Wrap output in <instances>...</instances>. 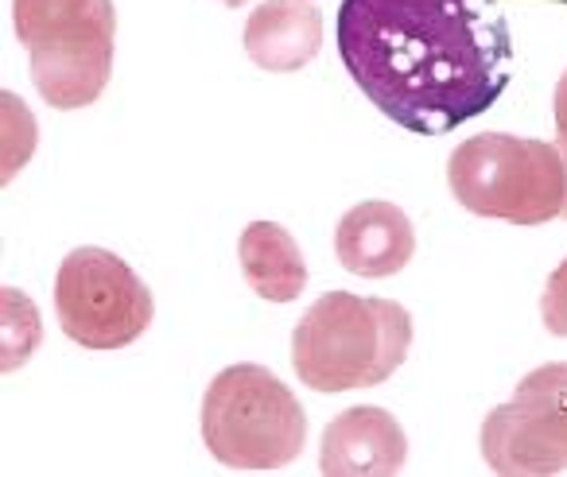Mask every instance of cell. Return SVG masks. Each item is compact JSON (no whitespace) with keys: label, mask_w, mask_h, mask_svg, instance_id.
Masks as SVG:
<instances>
[{"label":"cell","mask_w":567,"mask_h":477,"mask_svg":"<svg viewBox=\"0 0 567 477\" xmlns=\"http://www.w3.org/2000/svg\"><path fill=\"white\" fill-rule=\"evenodd\" d=\"M447 183L458 206L509 226H544L564 218L567 167L556 144L509 133H478L447 159Z\"/></svg>","instance_id":"3957f363"},{"label":"cell","mask_w":567,"mask_h":477,"mask_svg":"<svg viewBox=\"0 0 567 477\" xmlns=\"http://www.w3.org/2000/svg\"><path fill=\"white\" fill-rule=\"evenodd\" d=\"M113 0H97L74 32L32 48V82L51 110H86L105 94L113 74Z\"/></svg>","instance_id":"52a82bcc"},{"label":"cell","mask_w":567,"mask_h":477,"mask_svg":"<svg viewBox=\"0 0 567 477\" xmlns=\"http://www.w3.org/2000/svg\"><path fill=\"white\" fill-rule=\"evenodd\" d=\"M97 0H12V28L28 51L74 32Z\"/></svg>","instance_id":"7c38bea8"},{"label":"cell","mask_w":567,"mask_h":477,"mask_svg":"<svg viewBox=\"0 0 567 477\" xmlns=\"http://www.w3.org/2000/svg\"><path fill=\"white\" fill-rule=\"evenodd\" d=\"M556 148L567 167V71L556 82ZM564 218H567V203H564Z\"/></svg>","instance_id":"2e32d148"},{"label":"cell","mask_w":567,"mask_h":477,"mask_svg":"<svg viewBox=\"0 0 567 477\" xmlns=\"http://www.w3.org/2000/svg\"><path fill=\"white\" fill-rule=\"evenodd\" d=\"M339 55L354 86L420 136L486 113L513 79L497 0H342Z\"/></svg>","instance_id":"6da1fadb"},{"label":"cell","mask_w":567,"mask_h":477,"mask_svg":"<svg viewBox=\"0 0 567 477\" xmlns=\"http://www.w3.org/2000/svg\"><path fill=\"white\" fill-rule=\"evenodd\" d=\"M152 291L117 252L74 249L55 276V314L71 342L86 350H125L148 330Z\"/></svg>","instance_id":"5b68a950"},{"label":"cell","mask_w":567,"mask_h":477,"mask_svg":"<svg viewBox=\"0 0 567 477\" xmlns=\"http://www.w3.org/2000/svg\"><path fill=\"white\" fill-rule=\"evenodd\" d=\"M323 48V17L308 0H260L245 20V51L268 74H292Z\"/></svg>","instance_id":"30bf717a"},{"label":"cell","mask_w":567,"mask_h":477,"mask_svg":"<svg viewBox=\"0 0 567 477\" xmlns=\"http://www.w3.org/2000/svg\"><path fill=\"white\" fill-rule=\"evenodd\" d=\"M237 260L249 288L268 303H292L308 288V260L296 237L276 221H252L237 241Z\"/></svg>","instance_id":"8fae6325"},{"label":"cell","mask_w":567,"mask_h":477,"mask_svg":"<svg viewBox=\"0 0 567 477\" xmlns=\"http://www.w3.org/2000/svg\"><path fill=\"white\" fill-rule=\"evenodd\" d=\"M0 110H4V156H0V179L12 183V175L28 164L35 152V121L28 105L17 94H0Z\"/></svg>","instance_id":"5bb4252c"},{"label":"cell","mask_w":567,"mask_h":477,"mask_svg":"<svg viewBox=\"0 0 567 477\" xmlns=\"http://www.w3.org/2000/svg\"><path fill=\"white\" fill-rule=\"evenodd\" d=\"M308 415L265 365H229L203 396V443L221 466L280 469L300 458Z\"/></svg>","instance_id":"277c9868"},{"label":"cell","mask_w":567,"mask_h":477,"mask_svg":"<svg viewBox=\"0 0 567 477\" xmlns=\"http://www.w3.org/2000/svg\"><path fill=\"white\" fill-rule=\"evenodd\" d=\"M0 311H4V342H0V369L12 373L20 369L40 345L43 330H40V314H35L32 299L20 288H4L0 291Z\"/></svg>","instance_id":"4fadbf2b"},{"label":"cell","mask_w":567,"mask_h":477,"mask_svg":"<svg viewBox=\"0 0 567 477\" xmlns=\"http://www.w3.org/2000/svg\"><path fill=\"white\" fill-rule=\"evenodd\" d=\"M334 252L339 265L365 280H385L409 268L416 252V229L409 214L393 203H358L342 214L334 229Z\"/></svg>","instance_id":"9c48e42d"},{"label":"cell","mask_w":567,"mask_h":477,"mask_svg":"<svg viewBox=\"0 0 567 477\" xmlns=\"http://www.w3.org/2000/svg\"><path fill=\"white\" fill-rule=\"evenodd\" d=\"M540 319L556 338H567V257L559 260V268L548 276V283H544Z\"/></svg>","instance_id":"9a60e30c"},{"label":"cell","mask_w":567,"mask_h":477,"mask_svg":"<svg viewBox=\"0 0 567 477\" xmlns=\"http://www.w3.org/2000/svg\"><path fill=\"white\" fill-rule=\"evenodd\" d=\"M412 345V314L393 299L327 291L292 330V365L308 388L350 392L385 384Z\"/></svg>","instance_id":"7a4b0ae2"},{"label":"cell","mask_w":567,"mask_h":477,"mask_svg":"<svg viewBox=\"0 0 567 477\" xmlns=\"http://www.w3.org/2000/svg\"><path fill=\"white\" fill-rule=\"evenodd\" d=\"M409 458L404 427L385 407H347L323 431L319 469L327 477H393Z\"/></svg>","instance_id":"ba28073f"},{"label":"cell","mask_w":567,"mask_h":477,"mask_svg":"<svg viewBox=\"0 0 567 477\" xmlns=\"http://www.w3.org/2000/svg\"><path fill=\"white\" fill-rule=\"evenodd\" d=\"M482 458L502 477H551L567 469V361L540 365L509 404L482 423Z\"/></svg>","instance_id":"8992f818"},{"label":"cell","mask_w":567,"mask_h":477,"mask_svg":"<svg viewBox=\"0 0 567 477\" xmlns=\"http://www.w3.org/2000/svg\"><path fill=\"white\" fill-rule=\"evenodd\" d=\"M221 4H229V9H241V4H249V0H221Z\"/></svg>","instance_id":"e0dca14e"}]
</instances>
